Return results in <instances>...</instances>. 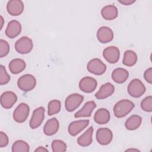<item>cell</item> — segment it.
<instances>
[{
	"mask_svg": "<svg viewBox=\"0 0 152 152\" xmlns=\"http://www.w3.org/2000/svg\"><path fill=\"white\" fill-rule=\"evenodd\" d=\"M135 107L134 103L128 99H122L118 102L113 107V113L118 118L126 116Z\"/></svg>",
	"mask_w": 152,
	"mask_h": 152,
	"instance_id": "cell-1",
	"label": "cell"
},
{
	"mask_svg": "<svg viewBox=\"0 0 152 152\" xmlns=\"http://www.w3.org/2000/svg\"><path fill=\"white\" fill-rule=\"evenodd\" d=\"M127 91L131 97L138 98L144 94L145 87L140 80L134 78L129 83L127 87Z\"/></svg>",
	"mask_w": 152,
	"mask_h": 152,
	"instance_id": "cell-2",
	"label": "cell"
},
{
	"mask_svg": "<svg viewBox=\"0 0 152 152\" xmlns=\"http://www.w3.org/2000/svg\"><path fill=\"white\" fill-rule=\"evenodd\" d=\"M36 85V80L31 74H24L21 76L17 81L18 87L23 91L32 90Z\"/></svg>",
	"mask_w": 152,
	"mask_h": 152,
	"instance_id": "cell-3",
	"label": "cell"
},
{
	"mask_svg": "<svg viewBox=\"0 0 152 152\" xmlns=\"http://www.w3.org/2000/svg\"><path fill=\"white\" fill-rule=\"evenodd\" d=\"M33 48V43L32 40L27 36L21 37L15 43V49L20 54L30 53L32 50Z\"/></svg>",
	"mask_w": 152,
	"mask_h": 152,
	"instance_id": "cell-4",
	"label": "cell"
},
{
	"mask_svg": "<svg viewBox=\"0 0 152 152\" xmlns=\"http://www.w3.org/2000/svg\"><path fill=\"white\" fill-rule=\"evenodd\" d=\"M84 100V96L78 94L73 93L69 95L65 101V107L69 112H72L77 109Z\"/></svg>",
	"mask_w": 152,
	"mask_h": 152,
	"instance_id": "cell-5",
	"label": "cell"
},
{
	"mask_svg": "<svg viewBox=\"0 0 152 152\" xmlns=\"http://www.w3.org/2000/svg\"><path fill=\"white\" fill-rule=\"evenodd\" d=\"M88 71L96 75H103L106 71V65L99 58H94L89 61L87 65Z\"/></svg>",
	"mask_w": 152,
	"mask_h": 152,
	"instance_id": "cell-6",
	"label": "cell"
},
{
	"mask_svg": "<svg viewBox=\"0 0 152 152\" xmlns=\"http://www.w3.org/2000/svg\"><path fill=\"white\" fill-rule=\"evenodd\" d=\"M29 112L28 105L25 103H21L13 112V119L18 123H23L27 120Z\"/></svg>",
	"mask_w": 152,
	"mask_h": 152,
	"instance_id": "cell-7",
	"label": "cell"
},
{
	"mask_svg": "<svg viewBox=\"0 0 152 152\" xmlns=\"http://www.w3.org/2000/svg\"><path fill=\"white\" fill-rule=\"evenodd\" d=\"M96 137L99 144L106 145L111 142L113 138V133L107 128H100L97 129Z\"/></svg>",
	"mask_w": 152,
	"mask_h": 152,
	"instance_id": "cell-8",
	"label": "cell"
},
{
	"mask_svg": "<svg viewBox=\"0 0 152 152\" xmlns=\"http://www.w3.org/2000/svg\"><path fill=\"white\" fill-rule=\"evenodd\" d=\"M45 108L42 106L39 107L34 110L29 125L31 129H36L40 126L45 118Z\"/></svg>",
	"mask_w": 152,
	"mask_h": 152,
	"instance_id": "cell-9",
	"label": "cell"
},
{
	"mask_svg": "<svg viewBox=\"0 0 152 152\" xmlns=\"http://www.w3.org/2000/svg\"><path fill=\"white\" fill-rule=\"evenodd\" d=\"M103 56L107 62L113 64L119 61L120 51L116 46H108L103 50Z\"/></svg>",
	"mask_w": 152,
	"mask_h": 152,
	"instance_id": "cell-10",
	"label": "cell"
},
{
	"mask_svg": "<svg viewBox=\"0 0 152 152\" xmlns=\"http://www.w3.org/2000/svg\"><path fill=\"white\" fill-rule=\"evenodd\" d=\"M80 89L87 93H90L95 90L97 86V81L91 77H84L79 82Z\"/></svg>",
	"mask_w": 152,
	"mask_h": 152,
	"instance_id": "cell-11",
	"label": "cell"
},
{
	"mask_svg": "<svg viewBox=\"0 0 152 152\" xmlns=\"http://www.w3.org/2000/svg\"><path fill=\"white\" fill-rule=\"evenodd\" d=\"M1 104L6 109L11 108L17 102V96L12 91H7L4 92L1 96Z\"/></svg>",
	"mask_w": 152,
	"mask_h": 152,
	"instance_id": "cell-12",
	"label": "cell"
},
{
	"mask_svg": "<svg viewBox=\"0 0 152 152\" xmlns=\"http://www.w3.org/2000/svg\"><path fill=\"white\" fill-rule=\"evenodd\" d=\"M24 4L20 0H11L7 4V10L12 16L20 15L24 11Z\"/></svg>",
	"mask_w": 152,
	"mask_h": 152,
	"instance_id": "cell-13",
	"label": "cell"
},
{
	"mask_svg": "<svg viewBox=\"0 0 152 152\" xmlns=\"http://www.w3.org/2000/svg\"><path fill=\"white\" fill-rule=\"evenodd\" d=\"M89 124V120L83 119L71 122L68 126V131L71 136H75L86 128Z\"/></svg>",
	"mask_w": 152,
	"mask_h": 152,
	"instance_id": "cell-14",
	"label": "cell"
},
{
	"mask_svg": "<svg viewBox=\"0 0 152 152\" xmlns=\"http://www.w3.org/2000/svg\"><path fill=\"white\" fill-rule=\"evenodd\" d=\"M113 32L109 27L102 26L97 31V38L102 43L110 42L113 39Z\"/></svg>",
	"mask_w": 152,
	"mask_h": 152,
	"instance_id": "cell-15",
	"label": "cell"
},
{
	"mask_svg": "<svg viewBox=\"0 0 152 152\" xmlns=\"http://www.w3.org/2000/svg\"><path fill=\"white\" fill-rule=\"evenodd\" d=\"M21 31V24L19 21L13 20L8 23L5 30V34L10 39H14L18 36L20 34Z\"/></svg>",
	"mask_w": 152,
	"mask_h": 152,
	"instance_id": "cell-16",
	"label": "cell"
},
{
	"mask_svg": "<svg viewBox=\"0 0 152 152\" xmlns=\"http://www.w3.org/2000/svg\"><path fill=\"white\" fill-rule=\"evenodd\" d=\"M115 91V87L110 83H106L101 86L99 90L95 94V97L99 100L104 99L110 96Z\"/></svg>",
	"mask_w": 152,
	"mask_h": 152,
	"instance_id": "cell-17",
	"label": "cell"
},
{
	"mask_svg": "<svg viewBox=\"0 0 152 152\" xmlns=\"http://www.w3.org/2000/svg\"><path fill=\"white\" fill-rule=\"evenodd\" d=\"M59 128V123L56 118H52L46 122L43 127V132L48 136L55 134Z\"/></svg>",
	"mask_w": 152,
	"mask_h": 152,
	"instance_id": "cell-18",
	"label": "cell"
},
{
	"mask_svg": "<svg viewBox=\"0 0 152 152\" xmlns=\"http://www.w3.org/2000/svg\"><path fill=\"white\" fill-rule=\"evenodd\" d=\"M96 107V104L94 101L87 102L84 104L83 107L80 110L74 114V117L77 118L90 117Z\"/></svg>",
	"mask_w": 152,
	"mask_h": 152,
	"instance_id": "cell-19",
	"label": "cell"
},
{
	"mask_svg": "<svg viewBox=\"0 0 152 152\" xmlns=\"http://www.w3.org/2000/svg\"><path fill=\"white\" fill-rule=\"evenodd\" d=\"M110 118V115L109 110L105 108L98 109L94 115V121L99 125L107 124Z\"/></svg>",
	"mask_w": 152,
	"mask_h": 152,
	"instance_id": "cell-20",
	"label": "cell"
},
{
	"mask_svg": "<svg viewBox=\"0 0 152 152\" xmlns=\"http://www.w3.org/2000/svg\"><path fill=\"white\" fill-rule=\"evenodd\" d=\"M112 80L116 83L122 84L126 81L129 77L128 71L122 68L115 69L111 74Z\"/></svg>",
	"mask_w": 152,
	"mask_h": 152,
	"instance_id": "cell-21",
	"label": "cell"
},
{
	"mask_svg": "<svg viewBox=\"0 0 152 152\" xmlns=\"http://www.w3.org/2000/svg\"><path fill=\"white\" fill-rule=\"evenodd\" d=\"M10 71L14 74H18L24 71L26 67L25 61L20 58L11 60L8 65Z\"/></svg>",
	"mask_w": 152,
	"mask_h": 152,
	"instance_id": "cell-22",
	"label": "cell"
},
{
	"mask_svg": "<svg viewBox=\"0 0 152 152\" xmlns=\"http://www.w3.org/2000/svg\"><path fill=\"white\" fill-rule=\"evenodd\" d=\"M101 15L106 20H113L118 15L117 8L113 5H107L102 8Z\"/></svg>",
	"mask_w": 152,
	"mask_h": 152,
	"instance_id": "cell-23",
	"label": "cell"
},
{
	"mask_svg": "<svg viewBox=\"0 0 152 152\" xmlns=\"http://www.w3.org/2000/svg\"><path fill=\"white\" fill-rule=\"evenodd\" d=\"M93 127L90 126L77 138L78 144L81 147H87L90 145L93 141Z\"/></svg>",
	"mask_w": 152,
	"mask_h": 152,
	"instance_id": "cell-24",
	"label": "cell"
},
{
	"mask_svg": "<svg viewBox=\"0 0 152 152\" xmlns=\"http://www.w3.org/2000/svg\"><path fill=\"white\" fill-rule=\"evenodd\" d=\"M142 118L138 115H133L126 119L125 126L128 130L133 131L137 129L141 125Z\"/></svg>",
	"mask_w": 152,
	"mask_h": 152,
	"instance_id": "cell-25",
	"label": "cell"
},
{
	"mask_svg": "<svg viewBox=\"0 0 152 152\" xmlns=\"http://www.w3.org/2000/svg\"><path fill=\"white\" fill-rule=\"evenodd\" d=\"M137 62V55L132 50H127L124 52L122 63L127 66H132Z\"/></svg>",
	"mask_w": 152,
	"mask_h": 152,
	"instance_id": "cell-26",
	"label": "cell"
},
{
	"mask_svg": "<svg viewBox=\"0 0 152 152\" xmlns=\"http://www.w3.org/2000/svg\"><path fill=\"white\" fill-rule=\"evenodd\" d=\"M12 152H28L30 151L29 145L23 140H17L12 145Z\"/></svg>",
	"mask_w": 152,
	"mask_h": 152,
	"instance_id": "cell-27",
	"label": "cell"
},
{
	"mask_svg": "<svg viewBox=\"0 0 152 152\" xmlns=\"http://www.w3.org/2000/svg\"><path fill=\"white\" fill-rule=\"evenodd\" d=\"M61 103L58 100H52L48 103V114L49 116H52L59 113L61 110Z\"/></svg>",
	"mask_w": 152,
	"mask_h": 152,
	"instance_id": "cell-28",
	"label": "cell"
},
{
	"mask_svg": "<svg viewBox=\"0 0 152 152\" xmlns=\"http://www.w3.org/2000/svg\"><path fill=\"white\" fill-rule=\"evenodd\" d=\"M51 147L53 152H64L66 151L67 145L62 140H55L52 142Z\"/></svg>",
	"mask_w": 152,
	"mask_h": 152,
	"instance_id": "cell-29",
	"label": "cell"
},
{
	"mask_svg": "<svg viewBox=\"0 0 152 152\" xmlns=\"http://www.w3.org/2000/svg\"><path fill=\"white\" fill-rule=\"evenodd\" d=\"M141 108L142 110L147 112L152 111V96H148L145 97L140 103Z\"/></svg>",
	"mask_w": 152,
	"mask_h": 152,
	"instance_id": "cell-30",
	"label": "cell"
},
{
	"mask_svg": "<svg viewBox=\"0 0 152 152\" xmlns=\"http://www.w3.org/2000/svg\"><path fill=\"white\" fill-rule=\"evenodd\" d=\"M10 52V45L8 43L3 39L0 40V57L7 56Z\"/></svg>",
	"mask_w": 152,
	"mask_h": 152,
	"instance_id": "cell-31",
	"label": "cell"
},
{
	"mask_svg": "<svg viewBox=\"0 0 152 152\" xmlns=\"http://www.w3.org/2000/svg\"><path fill=\"white\" fill-rule=\"evenodd\" d=\"M10 80V77L7 72L5 66L1 65V75H0V84L4 85L7 83Z\"/></svg>",
	"mask_w": 152,
	"mask_h": 152,
	"instance_id": "cell-32",
	"label": "cell"
},
{
	"mask_svg": "<svg viewBox=\"0 0 152 152\" xmlns=\"http://www.w3.org/2000/svg\"><path fill=\"white\" fill-rule=\"evenodd\" d=\"M9 142V139L7 135L2 131L0 132V147H6Z\"/></svg>",
	"mask_w": 152,
	"mask_h": 152,
	"instance_id": "cell-33",
	"label": "cell"
},
{
	"mask_svg": "<svg viewBox=\"0 0 152 152\" xmlns=\"http://www.w3.org/2000/svg\"><path fill=\"white\" fill-rule=\"evenodd\" d=\"M144 78L149 84L152 83V68L151 67L148 68L144 71Z\"/></svg>",
	"mask_w": 152,
	"mask_h": 152,
	"instance_id": "cell-34",
	"label": "cell"
},
{
	"mask_svg": "<svg viewBox=\"0 0 152 152\" xmlns=\"http://www.w3.org/2000/svg\"><path fill=\"white\" fill-rule=\"evenodd\" d=\"M118 2L124 5H130L134 4L135 1V0H118Z\"/></svg>",
	"mask_w": 152,
	"mask_h": 152,
	"instance_id": "cell-35",
	"label": "cell"
},
{
	"mask_svg": "<svg viewBox=\"0 0 152 152\" xmlns=\"http://www.w3.org/2000/svg\"><path fill=\"white\" fill-rule=\"evenodd\" d=\"M35 152H37V151H40V152H42V151H48V150L47 148H46L45 147H42V146H40L39 147H37L35 150H34Z\"/></svg>",
	"mask_w": 152,
	"mask_h": 152,
	"instance_id": "cell-36",
	"label": "cell"
},
{
	"mask_svg": "<svg viewBox=\"0 0 152 152\" xmlns=\"http://www.w3.org/2000/svg\"><path fill=\"white\" fill-rule=\"evenodd\" d=\"M0 21H1V28H0V30H1L2 29V27H3V25H4V18H3V17H2V16H1V17H0Z\"/></svg>",
	"mask_w": 152,
	"mask_h": 152,
	"instance_id": "cell-37",
	"label": "cell"
},
{
	"mask_svg": "<svg viewBox=\"0 0 152 152\" xmlns=\"http://www.w3.org/2000/svg\"><path fill=\"white\" fill-rule=\"evenodd\" d=\"M126 151H138L139 150H137V149H132V148H131V149H128Z\"/></svg>",
	"mask_w": 152,
	"mask_h": 152,
	"instance_id": "cell-38",
	"label": "cell"
}]
</instances>
